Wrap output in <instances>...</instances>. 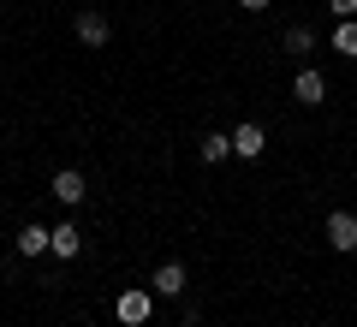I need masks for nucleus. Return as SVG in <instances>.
Wrapping results in <instances>:
<instances>
[{"instance_id":"10","label":"nucleus","mask_w":357,"mask_h":327,"mask_svg":"<svg viewBox=\"0 0 357 327\" xmlns=\"http://www.w3.org/2000/svg\"><path fill=\"white\" fill-rule=\"evenodd\" d=\"M328 48H333V54H345V60H357V18H340V30H333Z\"/></svg>"},{"instance_id":"7","label":"nucleus","mask_w":357,"mask_h":327,"mask_svg":"<svg viewBox=\"0 0 357 327\" xmlns=\"http://www.w3.org/2000/svg\"><path fill=\"white\" fill-rule=\"evenodd\" d=\"M54 197H60V202H84V197H89L84 173H77V167H66V173H54Z\"/></svg>"},{"instance_id":"4","label":"nucleus","mask_w":357,"mask_h":327,"mask_svg":"<svg viewBox=\"0 0 357 327\" xmlns=\"http://www.w3.org/2000/svg\"><path fill=\"white\" fill-rule=\"evenodd\" d=\"M185 291V262H161L155 268V298H178Z\"/></svg>"},{"instance_id":"3","label":"nucleus","mask_w":357,"mask_h":327,"mask_svg":"<svg viewBox=\"0 0 357 327\" xmlns=\"http://www.w3.org/2000/svg\"><path fill=\"white\" fill-rule=\"evenodd\" d=\"M107 36H114V30H107L102 13H77V42H84V48H107Z\"/></svg>"},{"instance_id":"6","label":"nucleus","mask_w":357,"mask_h":327,"mask_svg":"<svg viewBox=\"0 0 357 327\" xmlns=\"http://www.w3.org/2000/svg\"><path fill=\"white\" fill-rule=\"evenodd\" d=\"M268 149V137H262V126H238L232 131V155H244V161H256V155Z\"/></svg>"},{"instance_id":"5","label":"nucleus","mask_w":357,"mask_h":327,"mask_svg":"<svg viewBox=\"0 0 357 327\" xmlns=\"http://www.w3.org/2000/svg\"><path fill=\"white\" fill-rule=\"evenodd\" d=\"M292 96L304 101V107H316V101H328V77H321V72H298V84H292Z\"/></svg>"},{"instance_id":"11","label":"nucleus","mask_w":357,"mask_h":327,"mask_svg":"<svg viewBox=\"0 0 357 327\" xmlns=\"http://www.w3.org/2000/svg\"><path fill=\"white\" fill-rule=\"evenodd\" d=\"M48 238H54L48 227H24V232H18V256H42V250H48Z\"/></svg>"},{"instance_id":"9","label":"nucleus","mask_w":357,"mask_h":327,"mask_svg":"<svg viewBox=\"0 0 357 327\" xmlns=\"http://www.w3.org/2000/svg\"><path fill=\"white\" fill-rule=\"evenodd\" d=\"M232 155V131H203V161L215 167V161H227Z\"/></svg>"},{"instance_id":"1","label":"nucleus","mask_w":357,"mask_h":327,"mask_svg":"<svg viewBox=\"0 0 357 327\" xmlns=\"http://www.w3.org/2000/svg\"><path fill=\"white\" fill-rule=\"evenodd\" d=\"M149 310H155V291H119V303H114V315L126 327H143V321H149Z\"/></svg>"},{"instance_id":"13","label":"nucleus","mask_w":357,"mask_h":327,"mask_svg":"<svg viewBox=\"0 0 357 327\" xmlns=\"http://www.w3.org/2000/svg\"><path fill=\"white\" fill-rule=\"evenodd\" d=\"M328 6H333L340 18H357V0H328Z\"/></svg>"},{"instance_id":"8","label":"nucleus","mask_w":357,"mask_h":327,"mask_svg":"<svg viewBox=\"0 0 357 327\" xmlns=\"http://www.w3.org/2000/svg\"><path fill=\"white\" fill-rule=\"evenodd\" d=\"M48 250H54V256H60V262H66V256H77V250H84V232H77V227H54Z\"/></svg>"},{"instance_id":"2","label":"nucleus","mask_w":357,"mask_h":327,"mask_svg":"<svg viewBox=\"0 0 357 327\" xmlns=\"http://www.w3.org/2000/svg\"><path fill=\"white\" fill-rule=\"evenodd\" d=\"M328 244H333L340 256H351V250H357V214H345V208H333V214H328Z\"/></svg>"},{"instance_id":"15","label":"nucleus","mask_w":357,"mask_h":327,"mask_svg":"<svg viewBox=\"0 0 357 327\" xmlns=\"http://www.w3.org/2000/svg\"><path fill=\"white\" fill-rule=\"evenodd\" d=\"M0 126H6V119H0Z\"/></svg>"},{"instance_id":"14","label":"nucleus","mask_w":357,"mask_h":327,"mask_svg":"<svg viewBox=\"0 0 357 327\" xmlns=\"http://www.w3.org/2000/svg\"><path fill=\"white\" fill-rule=\"evenodd\" d=\"M244 13H268V6H274V0H238Z\"/></svg>"},{"instance_id":"12","label":"nucleus","mask_w":357,"mask_h":327,"mask_svg":"<svg viewBox=\"0 0 357 327\" xmlns=\"http://www.w3.org/2000/svg\"><path fill=\"white\" fill-rule=\"evenodd\" d=\"M286 48H292V54H298V60H304V54H310V48H316V36H310V30H304V24H292V30H286Z\"/></svg>"}]
</instances>
